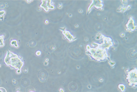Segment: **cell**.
<instances>
[{
  "label": "cell",
  "instance_id": "obj_1",
  "mask_svg": "<svg viewBox=\"0 0 137 92\" xmlns=\"http://www.w3.org/2000/svg\"><path fill=\"white\" fill-rule=\"evenodd\" d=\"M4 61L8 66H11L16 69L17 72H21V68L24 65V62L19 58L17 54L8 51L5 57Z\"/></svg>",
  "mask_w": 137,
  "mask_h": 92
},
{
  "label": "cell",
  "instance_id": "obj_2",
  "mask_svg": "<svg viewBox=\"0 0 137 92\" xmlns=\"http://www.w3.org/2000/svg\"><path fill=\"white\" fill-rule=\"evenodd\" d=\"M87 50L90 53L91 57L97 61H104L108 57L106 50L98 46L95 48L89 47Z\"/></svg>",
  "mask_w": 137,
  "mask_h": 92
},
{
  "label": "cell",
  "instance_id": "obj_3",
  "mask_svg": "<svg viewBox=\"0 0 137 92\" xmlns=\"http://www.w3.org/2000/svg\"><path fill=\"white\" fill-rule=\"evenodd\" d=\"M126 79L128 83L129 86L132 87H136V68H135L128 73Z\"/></svg>",
  "mask_w": 137,
  "mask_h": 92
},
{
  "label": "cell",
  "instance_id": "obj_4",
  "mask_svg": "<svg viewBox=\"0 0 137 92\" xmlns=\"http://www.w3.org/2000/svg\"><path fill=\"white\" fill-rule=\"evenodd\" d=\"M42 3L40 5V7L43 8L46 12H48L50 9H54V6L52 4V1L42 0Z\"/></svg>",
  "mask_w": 137,
  "mask_h": 92
},
{
  "label": "cell",
  "instance_id": "obj_5",
  "mask_svg": "<svg viewBox=\"0 0 137 92\" xmlns=\"http://www.w3.org/2000/svg\"><path fill=\"white\" fill-rule=\"evenodd\" d=\"M134 21L133 20H132V18H130V20L128 22V23L126 25V26L127 28L130 26L129 28H128V30L132 31L135 29L136 26L134 25Z\"/></svg>",
  "mask_w": 137,
  "mask_h": 92
},
{
  "label": "cell",
  "instance_id": "obj_6",
  "mask_svg": "<svg viewBox=\"0 0 137 92\" xmlns=\"http://www.w3.org/2000/svg\"><path fill=\"white\" fill-rule=\"evenodd\" d=\"M62 34L68 40H70V41H72L74 40V37L70 34L68 31H63Z\"/></svg>",
  "mask_w": 137,
  "mask_h": 92
},
{
  "label": "cell",
  "instance_id": "obj_7",
  "mask_svg": "<svg viewBox=\"0 0 137 92\" xmlns=\"http://www.w3.org/2000/svg\"><path fill=\"white\" fill-rule=\"evenodd\" d=\"M4 36H0V47L4 46Z\"/></svg>",
  "mask_w": 137,
  "mask_h": 92
},
{
  "label": "cell",
  "instance_id": "obj_8",
  "mask_svg": "<svg viewBox=\"0 0 137 92\" xmlns=\"http://www.w3.org/2000/svg\"><path fill=\"white\" fill-rule=\"evenodd\" d=\"M10 44L12 46H14L16 47H18L19 46L18 44H17V41L16 40H12V41H11Z\"/></svg>",
  "mask_w": 137,
  "mask_h": 92
},
{
  "label": "cell",
  "instance_id": "obj_9",
  "mask_svg": "<svg viewBox=\"0 0 137 92\" xmlns=\"http://www.w3.org/2000/svg\"><path fill=\"white\" fill-rule=\"evenodd\" d=\"M5 13L6 12L4 10L0 11V20H2L4 19Z\"/></svg>",
  "mask_w": 137,
  "mask_h": 92
},
{
  "label": "cell",
  "instance_id": "obj_10",
  "mask_svg": "<svg viewBox=\"0 0 137 92\" xmlns=\"http://www.w3.org/2000/svg\"><path fill=\"white\" fill-rule=\"evenodd\" d=\"M118 88L120 89L121 91L122 92H123L124 91L125 89V87L124 85V86L123 87H122L121 85H119L118 86Z\"/></svg>",
  "mask_w": 137,
  "mask_h": 92
}]
</instances>
